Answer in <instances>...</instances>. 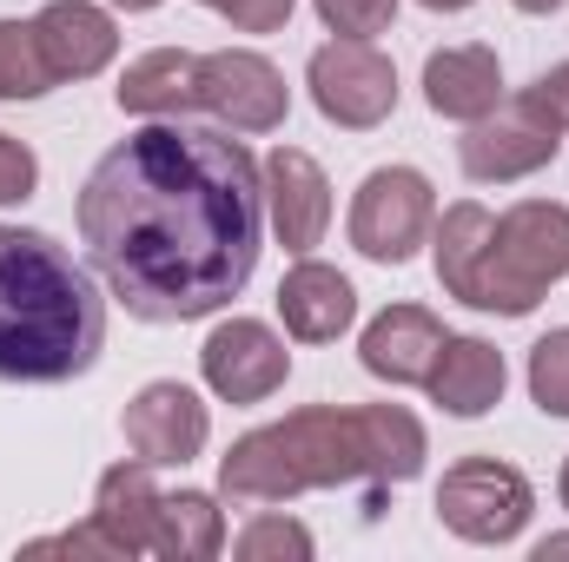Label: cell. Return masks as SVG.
Masks as SVG:
<instances>
[{"instance_id": "cell-17", "label": "cell", "mask_w": 569, "mask_h": 562, "mask_svg": "<svg viewBox=\"0 0 569 562\" xmlns=\"http://www.w3.org/2000/svg\"><path fill=\"white\" fill-rule=\"evenodd\" d=\"M93 523L113 543V556H152L159 550V490H152V463H113L93 490Z\"/></svg>"}, {"instance_id": "cell-31", "label": "cell", "mask_w": 569, "mask_h": 562, "mask_svg": "<svg viewBox=\"0 0 569 562\" xmlns=\"http://www.w3.org/2000/svg\"><path fill=\"white\" fill-rule=\"evenodd\" d=\"M430 13H463V7H477V0H425Z\"/></svg>"}, {"instance_id": "cell-12", "label": "cell", "mask_w": 569, "mask_h": 562, "mask_svg": "<svg viewBox=\"0 0 569 562\" xmlns=\"http://www.w3.org/2000/svg\"><path fill=\"white\" fill-rule=\"evenodd\" d=\"M266 225L298 259H311V245H325V232H331V179H325V165L311 152L279 145L266 159Z\"/></svg>"}, {"instance_id": "cell-10", "label": "cell", "mask_w": 569, "mask_h": 562, "mask_svg": "<svg viewBox=\"0 0 569 562\" xmlns=\"http://www.w3.org/2000/svg\"><path fill=\"white\" fill-rule=\"evenodd\" d=\"M199 371L206 391L226 404H266L291 378V351L266 318H226L206 344H199Z\"/></svg>"}, {"instance_id": "cell-26", "label": "cell", "mask_w": 569, "mask_h": 562, "mask_svg": "<svg viewBox=\"0 0 569 562\" xmlns=\"http://www.w3.org/2000/svg\"><path fill=\"white\" fill-rule=\"evenodd\" d=\"M33 185H40V159L13 140V133H0V205L33 199Z\"/></svg>"}, {"instance_id": "cell-13", "label": "cell", "mask_w": 569, "mask_h": 562, "mask_svg": "<svg viewBox=\"0 0 569 562\" xmlns=\"http://www.w3.org/2000/svg\"><path fill=\"white\" fill-rule=\"evenodd\" d=\"M33 40H40V60L53 80H93L120 53V27L93 0H47L33 13Z\"/></svg>"}, {"instance_id": "cell-20", "label": "cell", "mask_w": 569, "mask_h": 562, "mask_svg": "<svg viewBox=\"0 0 569 562\" xmlns=\"http://www.w3.org/2000/svg\"><path fill=\"white\" fill-rule=\"evenodd\" d=\"M226 550V516H219V496L206 490H172L159 496V550L152 556L172 562H206Z\"/></svg>"}, {"instance_id": "cell-29", "label": "cell", "mask_w": 569, "mask_h": 562, "mask_svg": "<svg viewBox=\"0 0 569 562\" xmlns=\"http://www.w3.org/2000/svg\"><path fill=\"white\" fill-rule=\"evenodd\" d=\"M550 556H569V536H543L537 543V562H550Z\"/></svg>"}, {"instance_id": "cell-14", "label": "cell", "mask_w": 569, "mask_h": 562, "mask_svg": "<svg viewBox=\"0 0 569 562\" xmlns=\"http://www.w3.org/2000/svg\"><path fill=\"white\" fill-rule=\"evenodd\" d=\"M443 338H450V331L430 318L425 304H391V311H378V318L365 324L358 358H365V371L385 378V384H425L430 364H437V351H443Z\"/></svg>"}, {"instance_id": "cell-8", "label": "cell", "mask_w": 569, "mask_h": 562, "mask_svg": "<svg viewBox=\"0 0 569 562\" xmlns=\"http://www.w3.org/2000/svg\"><path fill=\"white\" fill-rule=\"evenodd\" d=\"M305 87H311V107L345 127V133H371L391 120L398 107V67L371 47V40H325L305 67Z\"/></svg>"}, {"instance_id": "cell-3", "label": "cell", "mask_w": 569, "mask_h": 562, "mask_svg": "<svg viewBox=\"0 0 569 562\" xmlns=\"http://www.w3.org/2000/svg\"><path fill=\"white\" fill-rule=\"evenodd\" d=\"M107 351L93 265L33 225H0V384H73Z\"/></svg>"}, {"instance_id": "cell-25", "label": "cell", "mask_w": 569, "mask_h": 562, "mask_svg": "<svg viewBox=\"0 0 569 562\" xmlns=\"http://www.w3.org/2000/svg\"><path fill=\"white\" fill-rule=\"evenodd\" d=\"M199 7H212V13L232 20L239 33H279L298 0H199Z\"/></svg>"}, {"instance_id": "cell-22", "label": "cell", "mask_w": 569, "mask_h": 562, "mask_svg": "<svg viewBox=\"0 0 569 562\" xmlns=\"http://www.w3.org/2000/svg\"><path fill=\"white\" fill-rule=\"evenodd\" d=\"M311 550H318V543H311V530H305L298 516H279V510L252 516V523L239 530V543H232V556H239V562H272V556L305 562Z\"/></svg>"}, {"instance_id": "cell-27", "label": "cell", "mask_w": 569, "mask_h": 562, "mask_svg": "<svg viewBox=\"0 0 569 562\" xmlns=\"http://www.w3.org/2000/svg\"><path fill=\"white\" fill-rule=\"evenodd\" d=\"M27 556H113V543H107V536H100V523L87 516L80 530H60V536L27 543Z\"/></svg>"}, {"instance_id": "cell-19", "label": "cell", "mask_w": 569, "mask_h": 562, "mask_svg": "<svg viewBox=\"0 0 569 562\" xmlns=\"http://www.w3.org/2000/svg\"><path fill=\"white\" fill-rule=\"evenodd\" d=\"M113 100H120V113H133V120H179L186 107H199V53H186V47H152V53H140V60L120 73Z\"/></svg>"}, {"instance_id": "cell-7", "label": "cell", "mask_w": 569, "mask_h": 562, "mask_svg": "<svg viewBox=\"0 0 569 562\" xmlns=\"http://www.w3.org/2000/svg\"><path fill=\"white\" fill-rule=\"evenodd\" d=\"M437 225V192L418 165H378L365 172L358 199H351V245L371 265H405L418 259V245H430Z\"/></svg>"}, {"instance_id": "cell-32", "label": "cell", "mask_w": 569, "mask_h": 562, "mask_svg": "<svg viewBox=\"0 0 569 562\" xmlns=\"http://www.w3.org/2000/svg\"><path fill=\"white\" fill-rule=\"evenodd\" d=\"M113 7H127V13H152L159 0H113Z\"/></svg>"}, {"instance_id": "cell-30", "label": "cell", "mask_w": 569, "mask_h": 562, "mask_svg": "<svg viewBox=\"0 0 569 562\" xmlns=\"http://www.w3.org/2000/svg\"><path fill=\"white\" fill-rule=\"evenodd\" d=\"M510 7H517V13H557L563 0H510Z\"/></svg>"}, {"instance_id": "cell-9", "label": "cell", "mask_w": 569, "mask_h": 562, "mask_svg": "<svg viewBox=\"0 0 569 562\" xmlns=\"http://www.w3.org/2000/svg\"><path fill=\"white\" fill-rule=\"evenodd\" d=\"M199 107L226 133H279L291 113V87L266 53L219 47V53H199Z\"/></svg>"}, {"instance_id": "cell-6", "label": "cell", "mask_w": 569, "mask_h": 562, "mask_svg": "<svg viewBox=\"0 0 569 562\" xmlns=\"http://www.w3.org/2000/svg\"><path fill=\"white\" fill-rule=\"evenodd\" d=\"M563 152V120L537 100V87L510 93L497 113L470 120L463 140H457V159L477 185H510V179H530L543 165H557Z\"/></svg>"}, {"instance_id": "cell-2", "label": "cell", "mask_w": 569, "mask_h": 562, "mask_svg": "<svg viewBox=\"0 0 569 562\" xmlns=\"http://www.w3.org/2000/svg\"><path fill=\"white\" fill-rule=\"evenodd\" d=\"M430 456L425 423L405 404H311L246 430L219 456L226 503H284L338 483H411Z\"/></svg>"}, {"instance_id": "cell-4", "label": "cell", "mask_w": 569, "mask_h": 562, "mask_svg": "<svg viewBox=\"0 0 569 562\" xmlns=\"http://www.w3.org/2000/svg\"><path fill=\"white\" fill-rule=\"evenodd\" d=\"M437 284L497 318H530L550 284L569 279V205L557 199H517L503 219L477 199H457L430 225Z\"/></svg>"}, {"instance_id": "cell-16", "label": "cell", "mask_w": 569, "mask_h": 562, "mask_svg": "<svg viewBox=\"0 0 569 562\" xmlns=\"http://www.w3.org/2000/svg\"><path fill=\"white\" fill-rule=\"evenodd\" d=\"M279 318H284V331H291L298 344H331V338L351 331L358 291H351V279H345L338 265L298 259V265L284 272V284H279Z\"/></svg>"}, {"instance_id": "cell-23", "label": "cell", "mask_w": 569, "mask_h": 562, "mask_svg": "<svg viewBox=\"0 0 569 562\" xmlns=\"http://www.w3.org/2000/svg\"><path fill=\"white\" fill-rule=\"evenodd\" d=\"M530 398L543 418H569V324L530 344Z\"/></svg>"}, {"instance_id": "cell-5", "label": "cell", "mask_w": 569, "mask_h": 562, "mask_svg": "<svg viewBox=\"0 0 569 562\" xmlns=\"http://www.w3.org/2000/svg\"><path fill=\"white\" fill-rule=\"evenodd\" d=\"M530 510H537L530 476H523L517 463H497V456H463V463H450L443 483H437V523H443L450 536L477 543V550L517 543L523 523H530Z\"/></svg>"}, {"instance_id": "cell-15", "label": "cell", "mask_w": 569, "mask_h": 562, "mask_svg": "<svg viewBox=\"0 0 569 562\" xmlns=\"http://www.w3.org/2000/svg\"><path fill=\"white\" fill-rule=\"evenodd\" d=\"M425 100L437 120H483L503 107V60L490 47H437L425 60Z\"/></svg>"}, {"instance_id": "cell-11", "label": "cell", "mask_w": 569, "mask_h": 562, "mask_svg": "<svg viewBox=\"0 0 569 562\" xmlns=\"http://www.w3.org/2000/svg\"><path fill=\"white\" fill-rule=\"evenodd\" d=\"M120 430H127V450L140 463H152V470H186L206 450V436H212V411L179 378H159V384H146L140 398L127 404Z\"/></svg>"}, {"instance_id": "cell-18", "label": "cell", "mask_w": 569, "mask_h": 562, "mask_svg": "<svg viewBox=\"0 0 569 562\" xmlns=\"http://www.w3.org/2000/svg\"><path fill=\"white\" fill-rule=\"evenodd\" d=\"M425 384L450 418H483V411L503 404L510 371H503V351L497 344H483V338H443V351H437Z\"/></svg>"}, {"instance_id": "cell-33", "label": "cell", "mask_w": 569, "mask_h": 562, "mask_svg": "<svg viewBox=\"0 0 569 562\" xmlns=\"http://www.w3.org/2000/svg\"><path fill=\"white\" fill-rule=\"evenodd\" d=\"M557 490H563V510H569V463H563V483H557Z\"/></svg>"}, {"instance_id": "cell-24", "label": "cell", "mask_w": 569, "mask_h": 562, "mask_svg": "<svg viewBox=\"0 0 569 562\" xmlns=\"http://www.w3.org/2000/svg\"><path fill=\"white\" fill-rule=\"evenodd\" d=\"M318 7V20L331 27V33H345V40H371V33H385L391 20H398V0H311Z\"/></svg>"}, {"instance_id": "cell-1", "label": "cell", "mask_w": 569, "mask_h": 562, "mask_svg": "<svg viewBox=\"0 0 569 562\" xmlns=\"http://www.w3.org/2000/svg\"><path fill=\"white\" fill-rule=\"evenodd\" d=\"M73 225L87 265L140 324H199L259 272L266 165L226 127L152 120L93 159Z\"/></svg>"}, {"instance_id": "cell-21", "label": "cell", "mask_w": 569, "mask_h": 562, "mask_svg": "<svg viewBox=\"0 0 569 562\" xmlns=\"http://www.w3.org/2000/svg\"><path fill=\"white\" fill-rule=\"evenodd\" d=\"M60 80L47 73L40 60V40H33V20H0V100H40L53 93Z\"/></svg>"}, {"instance_id": "cell-28", "label": "cell", "mask_w": 569, "mask_h": 562, "mask_svg": "<svg viewBox=\"0 0 569 562\" xmlns=\"http://www.w3.org/2000/svg\"><path fill=\"white\" fill-rule=\"evenodd\" d=\"M537 100H543V107L563 120V133H569V60H557V67L537 80Z\"/></svg>"}]
</instances>
